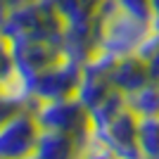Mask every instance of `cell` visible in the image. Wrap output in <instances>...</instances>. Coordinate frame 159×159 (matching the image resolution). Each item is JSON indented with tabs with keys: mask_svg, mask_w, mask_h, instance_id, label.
Listing matches in <instances>:
<instances>
[{
	"mask_svg": "<svg viewBox=\"0 0 159 159\" xmlns=\"http://www.w3.org/2000/svg\"><path fill=\"white\" fill-rule=\"evenodd\" d=\"M0 31L10 40H55V43H62L64 21L48 0H33L29 5L10 10Z\"/></svg>",
	"mask_w": 159,
	"mask_h": 159,
	"instance_id": "obj_1",
	"label": "cell"
},
{
	"mask_svg": "<svg viewBox=\"0 0 159 159\" xmlns=\"http://www.w3.org/2000/svg\"><path fill=\"white\" fill-rule=\"evenodd\" d=\"M33 114H36V121H38L40 128L69 133L74 138H79L83 143V147H86L88 138L93 135V116H90V109L76 95L62 98V100H43V102H36Z\"/></svg>",
	"mask_w": 159,
	"mask_h": 159,
	"instance_id": "obj_2",
	"label": "cell"
},
{
	"mask_svg": "<svg viewBox=\"0 0 159 159\" xmlns=\"http://www.w3.org/2000/svg\"><path fill=\"white\" fill-rule=\"evenodd\" d=\"M150 31H152L150 21L140 19V17L119 7L109 17H105L100 50H107V52L116 55V57L128 55V52H138L140 43L147 38Z\"/></svg>",
	"mask_w": 159,
	"mask_h": 159,
	"instance_id": "obj_3",
	"label": "cell"
},
{
	"mask_svg": "<svg viewBox=\"0 0 159 159\" xmlns=\"http://www.w3.org/2000/svg\"><path fill=\"white\" fill-rule=\"evenodd\" d=\"M83 76V64L69 57H62L60 62L50 64L40 74H36L31 81V98L36 102L43 100H62L76 95V88Z\"/></svg>",
	"mask_w": 159,
	"mask_h": 159,
	"instance_id": "obj_4",
	"label": "cell"
},
{
	"mask_svg": "<svg viewBox=\"0 0 159 159\" xmlns=\"http://www.w3.org/2000/svg\"><path fill=\"white\" fill-rule=\"evenodd\" d=\"M40 126L31 107H21L0 126V159L33 157Z\"/></svg>",
	"mask_w": 159,
	"mask_h": 159,
	"instance_id": "obj_5",
	"label": "cell"
},
{
	"mask_svg": "<svg viewBox=\"0 0 159 159\" xmlns=\"http://www.w3.org/2000/svg\"><path fill=\"white\" fill-rule=\"evenodd\" d=\"M12 50H14V71L21 79V83L26 86L29 95H31L33 76L64 57L62 43H55V40H12Z\"/></svg>",
	"mask_w": 159,
	"mask_h": 159,
	"instance_id": "obj_6",
	"label": "cell"
},
{
	"mask_svg": "<svg viewBox=\"0 0 159 159\" xmlns=\"http://www.w3.org/2000/svg\"><path fill=\"white\" fill-rule=\"evenodd\" d=\"M138 124L140 116L133 109H124L119 116H114L107 126L93 131V135H98L114 157H124V159H138L140 154V145H138Z\"/></svg>",
	"mask_w": 159,
	"mask_h": 159,
	"instance_id": "obj_7",
	"label": "cell"
},
{
	"mask_svg": "<svg viewBox=\"0 0 159 159\" xmlns=\"http://www.w3.org/2000/svg\"><path fill=\"white\" fill-rule=\"evenodd\" d=\"M102 26H105V12H102V10L88 21L66 24L64 33H62V52H64V57L86 64V62L100 50Z\"/></svg>",
	"mask_w": 159,
	"mask_h": 159,
	"instance_id": "obj_8",
	"label": "cell"
},
{
	"mask_svg": "<svg viewBox=\"0 0 159 159\" xmlns=\"http://www.w3.org/2000/svg\"><path fill=\"white\" fill-rule=\"evenodd\" d=\"M109 79H112L116 90H121L124 95H131L152 79V71H150L147 62L143 60L138 52H128V55L116 57Z\"/></svg>",
	"mask_w": 159,
	"mask_h": 159,
	"instance_id": "obj_9",
	"label": "cell"
},
{
	"mask_svg": "<svg viewBox=\"0 0 159 159\" xmlns=\"http://www.w3.org/2000/svg\"><path fill=\"white\" fill-rule=\"evenodd\" d=\"M83 154V143L62 131H48L40 128L38 143H36V159H71Z\"/></svg>",
	"mask_w": 159,
	"mask_h": 159,
	"instance_id": "obj_10",
	"label": "cell"
},
{
	"mask_svg": "<svg viewBox=\"0 0 159 159\" xmlns=\"http://www.w3.org/2000/svg\"><path fill=\"white\" fill-rule=\"evenodd\" d=\"M48 2L57 10V14L64 21V26L93 19L100 12V5H102V0H48Z\"/></svg>",
	"mask_w": 159,
	"mask_h": 159,
	"instance_id": "obj_11",
	"label": "cell"
},
{
	"mask_svg": "<svg viewBox=\"0 0 159 159\" xmlns=\"http://www.w3.org/2000/svg\"><path fill=\"white\" fill-rule=\"evenodd\" d=\"M126 102L138 116H159V79H150L143 88L126 95Z\"/></svg>",
	"mask_w": 159,
	"mask_h": 159,
	"instance_id": "obj_12",
	"label": "cell"
},
{
	"mask_svg": "<svg viewBox=\"0 0 159 159\" xmlns=\"http://www.w3.org/2000/svg\"><path fill=\"white\" fill-rule=\"evenodd\" d=\"M126 107H128L126 95L121 93V90H116V88H114L112 93L107 95V98L102 100V102H100L95 109H90V116H93V131L107 126V124H109L114 116H119V114L124 112Z\"/></svg>",
	"mask_w": 159,
	"mask_h": 159,
	"instance_id": "obj_13",
	"label": "cell"
},
{
	"mask_svg": "<svg viewBox=\"0 0 159 159\" xmlns=\"http://www.w3.org/2000/svg\"><path fill=\"white\" fill-rule=\"evenodd\" d=\"M138 145L143 157L159 159V116H140Z\"/></svg>",
	"mask_w": 159,
	"mask_h": 159,
	"instance_id": "obj_14",
	"label": "cell"
},
{
	"mask_svg": "<svg viewBox=\"0 0 159 159\" xmlns=\"http://www.w3.org/2000/svg\"><path fill=\"white\" fill-rule=\"evenodd\" d=\"M138 55L147 62L150 71H152V79H159V31L147 33V38L138 48Z\"/></svg>",
	"mask_w": 159,
	"mask_h": 159,
	"instance_id": "obj_15",
	"label": "cell"
},
{
	"mask_svg": "<svg viewBox=\"0 0 159 159\" xmlns=\"http://www.w3.org/2000/svg\"><path fill=\"white\" fill-rule=\"evenodd\" d=\"M14 74V50L12 40L0 31V86H5L7 79Z\"/></svg>",
	"mask_w": 159,
	"mask_h": 159,
	"instance_id": "obj_16",
	"label": "cell"
},
{
	"mask_svg": "<svg viewBox=\"0 0 159 159\" xmlns=\"http://www.w3.org/2000/svg\"><path fill=\"white\" fill-rule=\"evenodd\" d=\"M21 107H26V105L19 102L17 98H12L10 93H5V90L0 88V126H2V124H5L14 112H19Z\"/></svg>",
	"mask_w": 159,
	"mask_h": 159,
	"instance_id": "obj_17",
	"label": "cell"
},
{
	"mask_svg": "<svg viewBox=\"0 0 159 159\" xmlns=\"http://www.w3.org/2000/svg\"><path fill=\"white\" fill-rule=\"evenodd\" d=\"M119 2L121 10H126V12L135 14V17H140V19L150 21V17H152V10H150V0H116Z\"/></svg>",
	"mask_w": 159,
	"mask_h": 159,
	"instance_id": "obj_18",
	"label": "cell"
},
{
	"mask_svg": "<svg viewBox=\"0 0 159 159\" xmlns=\"http://www.w3.org/2000/svg\"><path fill=\"white\" fill-rule=\"evenodd\" d=\"M150 10H152L150 26H152V31H159V0H150Z\"/></svg>",
	"mask_w": 159,
	"mask_h": 159,
	"instance_id": "obj_19",
	"label": "cell"
},
{
	"mask_svg": "<svg viewBox=\"0 0 159 159\" xmlns=\"http://www.w3.org/2000/svg\"><path fill=\"white\" fill-rule=\"evenodd\" d=\"M29 2H33V0H5V5L10 7V10H14V7H21V5H29Z\"/></svg>",
	"mask_w": 159,
	"mask_h": 159,
	"instance_id": "obj_20",
	"label": "cell"
},
{
	"mask_svg": "<svg viewBox=\"0 0 159 159\" xmlns=\"http://www.w3.org/2000/svg\"><path fill=\"white\" fill-rule=\"evenodd\" d=\"M7 12H10V7L5 5V0H0V26H2V21H5Z\"/></svg>",
	"mask_w": 159,
	"mask_h": 159,
	"instance_id": "obj_21",
	"label": "cell"
}]
</instances>
